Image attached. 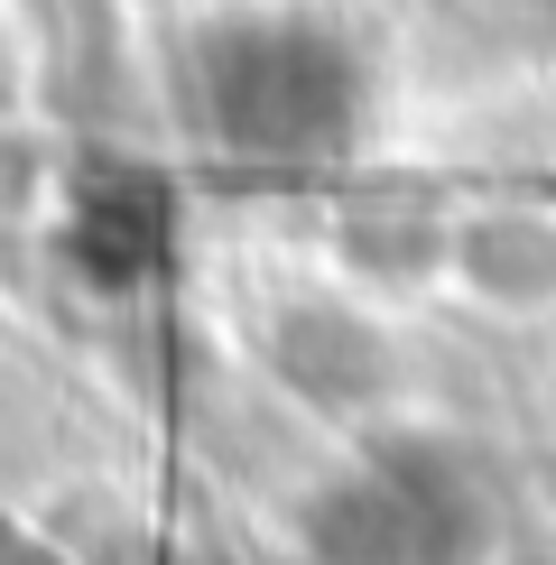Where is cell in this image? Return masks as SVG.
Listing matches in <instances>:
<instances>
[{"label":"cell","instance_id":"6da1fadb","mask_svg":"<svg viewBox=\"0 0 556 565\" xmlns=\"http://www.w3.org/2000/svg\"><path fill=\"white\" fill-rule=\"evenodd\" d=\"M204 75V111L232 149L250 158H316L353 130V56H343L324 29H297V19H232V29L204 38L195 56Z\"/></svg>","mask_w":556,"mask_h":565},{"label":"cell","instance_id":"7a4b0ae2","mask_svg":"<svg viewBox=\"0 0 556 565\" xmlns=\"http://www.w3.org/2000/svg\"><path fill=\"white\" fill-rule=\"evenodd\" d=\"M75 260L93 269V288H139L149 260L168 250V204H158L149 177H103L75 195Z\"/></svg>","mask_w":556,"mask_h":565},{"label":"cell","instance_id":"3957f363","mask_svg":"<svg viewBox=\"0 0 556 565\" xmlns=\"http://www.w3.org/2000/svg\"><path fill=\"white\" fill-rule=\"evenodd\" d=\"M353 352H371V343L343 316H316V306H307V316L278 324V371H288L297 390H316V398H353L371 381V362H353Z\"/></svg>","mask_w":556,"mask_h":565}]
</instances>
